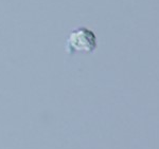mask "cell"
<instances>
[{"label":"cell","instance_id":"cell-1","mask_svg":"<svg viewBox=\"0 0 159 149\" xmlns=\"http://www.w3.org/2000/svg\"><path fill=\"white\" fill-rule=\"evenodd\" d=\"M97 48V37L91 30L79 27L69 34L67 38V51L70 53H91Z\"/></svg>","mask_w":159,"mask_h":149}]
</instances>
